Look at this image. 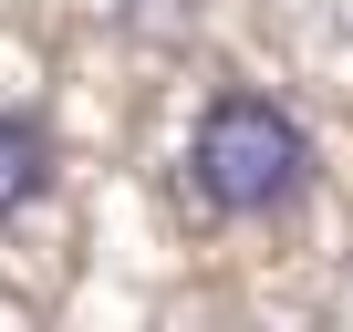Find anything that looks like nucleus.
Returning a JSON list of instances; mask_svg holds the SVG:
<instances>
[{"mask_svg":"<svg viewBox=\"0 0 353 332\" xmlns=\"http://www.w3.org/2000/svg\"><path fill=\"white\" fill-rule=\"evenodd\" d=\"M42 187H52V135H42L32 114H11V104H0V229H11Z\"/></svg>","mask_w":353,"mask_h":332,"instance_id":"2","label":"nucleus"},{"mask_svg":"<svg viewBox=\"0 0 353 332\" xmlns=\"http://www.w3.org/2000/svg\"><path fill=\"white\" fill-rule=\"evenodd\" d=\"M188 177L219 218H281L312 187V125L281 94H219L188 135Z\"/></svg>","mask_w":353,"mask_h":332,"instance_id":"1","label":"nucleus"}]
</instances>
